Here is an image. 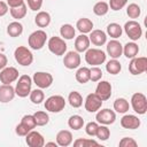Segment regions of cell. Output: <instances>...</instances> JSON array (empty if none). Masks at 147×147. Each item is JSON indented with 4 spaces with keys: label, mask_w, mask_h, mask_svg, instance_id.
Listing matches in <instances>:
<instances>
[{
    "label": "cell",
    "mask_w": 147,
    "mask_h": 147,
    "mask_svg": "<svg viewBox=\"0 0 147 147\" xmlns=\"http://www.w3.org/2000/svg\"><path fill=\"white\" fill-rule=\"evenodd\" d=\"M106 53L99 48H88L85 53V61L93 67L100 65L106 61Z\"/></svg>",
    "instance_id": "6da1fadb"
},
{
    "label": "cell",
    "mask_w": 147,
    "mask_h": 147,
    "mask_svg": "<svg viewBox=\"0 0 147 147\" xmlns=\"http://www.w3.org/2000/svg\"><path fill=\"white\" fill-rule=\"evenodd\" d=\"M14 56L16 62L23 67H29L33 62V54L25 46H18L14 52Z\"/></svg>",
    "instance_id": "7a4b0ae2"
},
{
    "label": "cell",
    "mask_w": 147,
    "mask_h": 147,
    "mask_svg": "<svg viewBox=\"0 0 147 147\" xmlns=\"http://www.w3.org/2000/svg\"><path fill=\"white\" fill-rule=\"evenodd\" d=\"M31 85H32V79L29 75L20 76L17 84H16V87H15V94L18 95L20 98L28 96L31 92Z\"/></svg>",
    "instance_id": "3957f363"
},
{
    "label": "cell",
    "mask_w": 147,
    "mask_h": 147,
    "mask_svg": "<svg viewBox=\"0 0 147 147\" xmlns=\"http://www.w3.org/2000/svg\"><path fill=\"white\" fill-rule=\"evenodd\" d=\"M65 107V100L62 95H52L45 101V109L51 113H60Z\"/></svg>",
    "instance_id": "277c9868"
},
{
    "label": "cell",
    "mask_w": 147,
    "mask_h": 147,
    "mask_svg": "<svg viewBox=\"0 0 147 147\" xmlns=\"http://www.w3.org/2000/svg\"><path fill=\"white\" fill-rule=\"evenodd\" d=\"M46 39H47V34L44 30H37L34 32H32L30 36H29V39H28V42H29V46L32 48V49H41L44 46H45V42H46Z\"/></svg>",
    "instance_id": "5b68a950"
},
{
    "label": "cell",
    "mask_w": 147,
    "mask_h": 147,
    "mask_svg": "<svg viewBox=\"0 0 147 147\" xmlns=\"http://www.w3.org/2000/svg\"><path fill=\"white\" fill-rule=\"evenodd\" d=\"M131 106L133 108V110L139 114V115H144L147 111V99L142 93H134L131 96Z\"/></svg>",
    "instance_id": "8992f818"
},
{
    "label": "cell",
    "mask_w": 147,
    "mask_h": 147,
    "mask_svg": "<svg viewBox=\"0 0 147 147\" xmlns=\"http://www.w3.org/2000/svg\"><path fill=\"white\" fill-rule=\"evenodd\" d=\"M124 31H125L126 36L132 41H136V40L140 39V37L142 34V28H141V25L137 21H134V20H131V21H129V22L125 23Z\"/></svg>",
    "instance_id": "52a82bcc"
},
{
    "label": "cell",
    "mask_w": 147,
    "mask_h": 147,
    "mask_svg": "<svg viewBox=\"0 0 147 147\" xmlns=\"http://www.w3.org/2000/svg\"><path fill=\"white\" fill-rule=\"evenodd\" d=\"M47 45H48V49L57 56L63 55L67 52V44H65L63 38H60V37H56V36L51 37Z\"/></svg>",
    "instance_id": "ba28073f"
},
{
    "label": "cell",
    "mask_w": 147,
    "mask_h": 147,
    "mask_svg": "<svg viewBox=\"0 0 147 147\" xmlns=\"http://www.w3.org/2000/svg\"><path fill=\"white\" fill-rule=\"evenodd\" d=\"M147 70V57L140 56V57H133L131 59V62L129 63V71L132 75H140L144 74Z\"/></svg>",
    "instance_id": "9c48e42d"
},
{
    "label": "cell",
    "mask_w": 147,
    "mask_h": 147,
    "mask_svg": "<svg viewBox=\"0 0 147 147\" xmlns=\"http://www.w3.org/2000/svg\"><path fill=\"white\" fill-rule=\"evenodd\" d=\"M32 80L39 88H47L53 84V76L49 72L38 71L33 75Z\"/></svg>",
    "instance_id": "30bf717a"
},
{
    "label": "cell",
    "mask_w": 147,
    "mask_h": 147,
    "mask_svg": "<svg viewBox=\"0 0 147 147\" xmlns=\"http://www.w3.org/2000/svg\"><path fill=\"white\" fill-rule=\"evenodd\" d=\"M95 119L96 122H99L100 124H103V125H109V124H113L116 119V114L114 110H110L108 108H105V109H99L98 113H96V116H95Z\"/></svg>",
    "instance_id": "8fae6325"
},
{
    "label": "cell",
    "mask_w": 147,
    "mask_h": 147,
    "mask_svg": "<svg viewBox=\"0 0 147 147\" xmlns=\"http://www.w3.org/2000/svg\"><path fill=\"white\" fill-rule=\"evenodd\" d=\"M18 78V70L14 67H6L0 71V80L2 84H11Z\"/></svg>",
    "instance_id": "7c38bea8"
},
{
    "label": "cell",
    "mask_w": 147,
    "mask_h": 147,
    "mask_svg": "<svg viewBox=\"0 0 147 147\" xmlns=\"http://www.w3.org/2000/svg\"><path fill=\"white\" fill-rule=\"evenodd\" d=\"M102 106V100L95 94V93H91L86 96L85 99V109L88 113H95L99 109H101Z\"/></svg>",
    "instance_id": "4fadbf2b"
},
{
    "label": "cell",
    "mask_w": 147,
    "mask_h": 147,
    "mask_svg": "<svg viewBox=\"0 0 147 147\" xmlns=\"http://www.w3.org/2000/svg\"><path fill=\"white\" fill-rule=\"evenodd\" d=\"M95 94L102 100L106 101L111 96V84L107 80H101L98 83L95 88Z\"/></svg>",
    "instance_id": "5bb4252c"
},
{
    "label": "cell",
    "mask_w": 147,
    "mask_h": 147,
    "mask_svg": "<svg viewBox=\"0 0 147 147\" xmlns=\"http://www.w3.org/2000/svg\"><path fill=\"white\" fill-rule=\"evenodd\" d=\"M25 137H26L25 138L26 145L30 146V147H42V146H45V139H44L42 134L37 132V131L31 130Z\"/></svg>",
    "instance_id": "9a60e30c"
},
{
    "label": "cell",
    "mask_w": 147,
    "mask_h": 147,
    "mask_svg": "<svg viewBox=\"0 0 147 147\" xmlns=\"http://www.w3.org/2000/svg\"><path fill=\"white\" fill-rule=\"evenodd\" d=\"M63 64L65 68L68 69H76L79 67L80 64V55L78 52H68L65 55H64V59H63Z\"/></svg>",
    "instance_id": "2e32d148"
},
{
    "label": "cell",
    "mask_w": 147,
    "mask_h": 147,
    "mask_svg": "<svg viewBox=\"0 0 147 147\" xmlns=\"http://www.w3.org/2000/svg\"><path fill=\"white\" fill-rule=\"evenodd\" d=\"M107 53L111 59H118L123 54L122 44L116 39L110 40L109 42H107Z\"/></svg>",
    "instance_id": "e0dca14e"
},
{
    "label": "cell",
    "mask_w": 147,
    "mask_h": 147,
    "mask_svg": "<svg viewBox=\"0 0 147 147\" xmlns=\"http://www.w3.org/2000/svg\"><path fill=\"white\" fill-rule=\"evenodd\" d=\"M15 96V88L10 84H2L0 86V102L7 103Z\"/></svg>",
    "instance_id": "ac0fdd59"
},
{
    "label": "cell",
    "mask_w": 147,
    "mask_h": 147,
    "mask_svg": "<svg viewBox=\"0 0 147 147\" xmlns=\"http://www.w3.org/2000/svg\"><path fill=\"white\" fill-rule=\"evenodd\" d=\"M141 122L140 119L134 116V115H124L121 118V125L124 129H129V130H136L140 126Z\"/></svg>",
    "instance_id": "d6986e66"
},
{
    "label": "cell",
    "mask_w": 147,
    "mask_h": 147,
    "mask_svg": "<svg viewBox=\"0 0 147 147\" xmlns=\"http://www.w3.org/2000/svg\"><path fill=\"white\" fill-rule=\"evenodd\" d=\"M90 41L95 46H102L107 42V34L102 30H92L88 36Z\"/></svg>",
    "instance_id": "ffe728a7"
},
{
    "label": "cell",
    "mask_w": 147,
    "mask_h": 147,
    "mask_svg": "<svg viewBox=\"0 0 147 147\" xmlns=\"http://www.w3.org/2000/svg\"><path fill=\"white\" fill-rule=\"evenodd\" d=\"M72 142V133L68 130H61L56 134V144L61 147H67Z\"/></svg>",
    "instance_id": "44dd1931"
},
{
    "label": "cell",
    "mask_w": 147,
    "mask_h": 147,
    "mask_svg": "<svg viewBox=\"0 0 147 147\" xmlns=\"http://www.w3.org/2000/svg\"><path fill=\"white\" fill-rule=\"evenodd\" d=\"M90 39L86 34L82 33L80 36H78L75 40V48H76V52L78 53H83V52H86L88 48H90Z\"/></svg>",
    "instance_id": "7402d4cb"
},
{
    "label": "cell",
    "mask_w": 147,
    "mask_h": 147,
    "mask_svg": "<svg viewBox=\"0 0 147 147\" xmlns=\"http://www.w3.org/2000/svg\"><path fill=\"white\" fill-rule=\"evenodd\" d=\"M76 28L77 30L80 32V33H88L92 31L93 29V22L90 20V18H86V17H82L77 21L76 23Z\"/></svg>",
    "instance_id": "603a6c76"
},
{
    "label": "cell",
    "mask_w": 147,
    "mask_h": 147,
    "mask_svg": "<svg viewBox=\"0 0 147 147\" xmlns=\"http://www.w3.org/2000/svg\"><path fill=\"white\" fill-rule=\"evenodd\" d=\"M34 23L39 28H46L51 23V15L47 11H39L34 17Z\"/></svg>",
    "instance_id": "cb8c5ba5"
},
{
    "label": "cell",
    "mask_w": 147,
    "mask_h": 147,
    "mask_svg": "<svg viewBox=\"0 0 147 147\" xmlns=\"http://www.w3.org/2000/svg\"><path fill=\"white\" fill-rule=\"evenodd\" d=\"M123 53L127 59H133L139 53V46L133 41L127 42L125 44V46H123Z\"/></svg>",
    "instance_id": "d4e9b609"
},
{
    "label": "cell",
    "mask_w": 147,
    "mask_h": 147,
    "mask_svg": "<svg viewBox=\"0 0 147 147\" xmlns=\"http://www.w3.org/2000/svg\"><path fill=\"white\" fill-rule=\"evenodd\" d=\"M22 32H23V25L17 21L9 23L8 26H7V33L13 38L21 36Z\"/></svg>",
    "instance_id": "484cf974"
},
{
    "label": "cell",
    "mask_w": 147,
    "mask_h": 147,
    "mask_svg": "<svg viewBox=\"0 0 147 147\" xmlns=\"http://www.w3.org/2000/svg\"><path fill=\"white\" fill-rule=\"evenodd\" d=\"M60 33H61V37L63 39L70 40V39H74L76 30L71 24H63L61 26V29H60Z\"/></svg>",
    "instance_id": "4316f807"
},
{
    "label": "cell",
    "mask_w": 147,
    "mask_h": 147,
    "mask_svg": "<svg viewBox=\"0 0 147 147\" xmlns=\"http://www.w3.org/2000/svg\"><path fill=\"white\" fill-rule=\"evenodd\" d=\"M129 108H130L129 101H127L126 99H124V98H118V99H116L115 102H114V109H115L117 113H119V114L126 113V111L129 110Z\"/></svg>",
    "instance_id": "83f0119b"
},
{
    "label": "cell",
    "mask_w": 147,
    "mask_h": 147,
    "mask_svg": "<svg viewBox=\"0 0 147 147\" xmlns=\"http://www.w3.org/2000/svg\"><path fill=\"white\" fill-rule=\"evenodd\" d=\"M106 70H107L110 75H117V74L121 72L122 65H121V63H119V61H118L117 59H113V60H110V61L107 62V64H106Z\"/></svg>",
    "instance_id": "f1b7e54d"
},
{
    "label": "cell",
    "mask_w": 147,
    "mask_h": 147,
    "mask_svg": "<svg viewBox=\"0 0 147 147\" xmlns=\"http://www.w3.org/2000/svg\"><path fill=\"white\" fill-rule=\"evenodd\" d=\"M76 80L80 84H85L90 80V69L87 67H82L76 72Z\"/></svg>",
    "instance_id": "f546056e"
},
{
    "label": "cell",
    "mask_w": 147,
    "mask_h": 147,
    "mask_svg": "<svg viewBox=\"0 0 147 147\" xmlns=\"http://www.w3.org/2000/svg\"><path fill=\"white\" fill-rule=\"evenodd\" d=\"M68 101L70 103L71 107L74 108H79L82 105H83V96L80 95V93L76 92V91H72L69 93V96H68Z\"/></svg>",
    "instance_id": "4dcf8cb0"
},
{
    "label": "cell",
    "mask_w": 147,
    "mask_h": 147,
    "mask_svg": "<svg viewBox=\"0 0 147 147\" xmlns=\"http://www.w3.org/2000/svg\"><path fill=\"white\" fill-rule=\"evenodd\" d=\"M68 125L72 130H80L84 126V119L79 115H72L68 119Z\"/></svg>",
    "instance_id": "1f68e13d"
},
{
    "label": "cell",
    "mask_w": 147,
    "mask_h": 147,
    "mask_svg": "<svg viewBox=\"0 0 147 147\" xmlns=\"http://www.w3.org/2000/svg\"><path fill=\"white\" fill-rule=\"evenodd\" d=\"M107 33H108L111 38L116 39V38H119V37L122 36L123 29H122V26H121L119 24H117V23H110V24H108V26H107Z\"/></svg>",
    "instance_id": "d6a6232c"
},
{
    "label": "cell",
    "mask_w": 147,
    "mask_h": 147,
    "mask_svg": "<svg viewBox=\"0 0 147 147\" xmlns=\"http://www.w3.org/2000/svg\"><path fill=\"white\" fill-rule=\"evenodd\" d=\"M10 15L15 20H21L26 15V6L25 3H22L21 6L10 8Z\"/></svg>",
    "instance_id": "836d02e7"
},
{
    "label": "cell",
    "mask_w": 147,
    "mask_h": 147,
    "mask_svg": "<svg viewBox=\"0 0 147 147\" xmlns=\"http://www.w3.org/2000/svg\"><path fill=\"white\" fill-rule=\"evenodd\" d=\"M29 95H30L31 102L34 103V105H40L44 101V99H45V94L41 91V88H36V90L31 91Z\"/></svg>",
    "instance_id": "e575fe53"
},
{
    "label": "cell",
    "mask_w": 147,
    "mask_h": 147,
    "mask_svg": "<svg viewBox=\"0 0 147 147\" xmlns=\"http://www.w3.org/2000/svg\"><path fill=\"white\" fill-rule=\"evenodd\" d=\"M33 117L36 119V124L38 126H44L49 122V116L46 111H36L33 114Z\"/></svg>",
    "instance_id": "d590c367"
},
{
    "label": "cell",
    "mask_w": 147,
    "mask_h": 147,
    "mask_svg": "<svg viewBox=\"0 0 147 147\" xmlns=\"http://www.w3.org/2000/svg\"><path fill=\"white\" fill-rule=\"evenodd\" d=\"M108 10H109V6H108V3L105 2V1H99V2H96V3L93 6V13H94L95 15H98V16H103V15H106V14L108 13Z\"/></svg>",
    "instance_id": "8d00e7d4"
},
{
    "label": "cell",
    "mask_w": 147,
    "mask_h": 147,
    "mask_svg": "<svg viewBox=\"0 0 147 147\" xmlns=\"http://www.w3.org/2000/svg\"><path fill=\"white\" fill-rule=\"evenodd\" d=\"M95 136H96V138L99 140L105 141V140H107L110 137V130L107 127V125H103V124L102 125H99Z\"/></svg>",
    "instance_id": "74e56055"
},
{
    "label": "cell",
    "mask_w": 147,
    "mask_h": 147,
    "mask_svg": "<svg viewBox=\"0 0 147 147\" xmlns=\"http://www.w3.org/2000/svg\"><path fill=\"white\" fill-rule=\"evenodd\" d=\"M126 14L130 18H138L141 14V9L137 3H130L126 8Z\"/></svg>",
    "instance_id": "f35d334b"
},
{
    "label": "cell",
    "mask_w": 147,
    "mask_h": 147,
    "mask_svg": "<svg viewBox=\"0 0 147 147\" xmlns=\"http://www.w3.org/2000/svg\"><path fill=\"white\" fill-rule=\"evenodd\" d=\"M75 147H91V146H99V142L93 139H83L79 138L74 141Z\"/></svg>",
    "instance_id": "ab89813d"
},
{
    "label": "cell",
    "mask_w": 147,
    "mask_h": 147,
    "mask_svg": "<svg viewBox=\"0 0 147 147\" xmlns=\"http://www.w3.org/2000/svg\"><path fill=\"white\" fill-rule=\"evenodd\" d=\"M102 77V70L96 65L90 69V80L92 82H99Z\"/></svg>",
    "instance_id": "60d3db41"
},
{
    "label": "cell",
    "mask_w": 147,
    "mask_h": 147,
    "mask_svg": "<svg viewBox=\"0 0 147 147\" xmlns=\"http://www.w3.org/2000/svg\"><path fill=\"white\" fill-rule=\"evenodd\" d=\"M127 3V0H110L108 6L111 10H121L125 5Z\"/></svg>",
    "instance_id": "b9f144b4"
},
{
    "label": "cell",
    "mask_w": 147,
    "mask_h": 147,
    "mask_svg": "<svg viewBox=\"0 0 147 147\" xmlns=\"http://www.w3.org/2000/svg\"><path fill=\"white\" fill-rule=\"evenodd\" d=\"M23 124H25L29 129H31V130H33L36 126H37V124H36V119H34V117H33V115H24L23 117H22V121H21Z\"/></svg>",
    "instance_id": "7bdbcfd3"
},
{
    "label": "cell",
    "mask_w": 147,
    "mask_h": 147,
    "mask_svg": "<svg viewBox=\"0 0 147 147\" xmlns=\"http://www.w3.org/2000/svg\"><path fill=\"white\" fill-rule=\"evenodd\" d=\"M30 131H31V129H29V127H28L25 124H23L22 122H21L20 124H17L16 127H15L16 134H18V136H21V137H25Z\"/></svg>",
    "instance_id": "ee69618b"
},
{
    "label": "cell",
    "mask_w": 147,
    "mask_h": 147,
    "mask_svg": "<svg viewBox=\"0 0 147 147\" xmlns=\"http://www.w3.org/2000/svg\"><path fill=\"white\" fill-rule=\"evenodd\" d=\"M98 126H99V125H98L96 122H90V123H87L86 126H85V132H86V134H88V136H91V137H94L95 133H96Z\"/></svg>",
    "instance_id": "f6af8a7d"
},
{
    "label": "cell",
    "mask_w": 147,
    "mask_h": 147,
    "mask_svg": "<svg viewBox=\"0 0 147 147\" xmlns=\"http://www.w3.org/2000/svg\"><path fill=\"white\" fill-rule=\"evenodd\" d=\"M137 141L133 138H129V137H124L119 140V146L121 147H137Z\"/></svg>",
    "instance_id": "bcb514c9"
},
{
    "label": "cell",
    "mask_w": 147,
    "mask_h": 147,
    "mask_svg": "<svg viewBox=\"0 0 147 147\" xmlns=\"http://www.w3.org/2000/svg\"><path fill=\"white\" fill-rule=\"evenodd\" d=\"M28 1V6L31 10H39L42 6V0H26Z\"/></svg>",
    "instance_id": "7dc6e473"
},
{
    "label": "cell",
    "mask_w": 147,
    "mask_h": 147,
    "mask_svg": "<svg viewBox=\"0 0 147 147\" xmlns=\"http://www.w3.org/2000/svg\"><path fill=\"white\" fill-rule=\"evenodd\" d=\"M8 13V5L3 1H0V17L5 16Z\"/></svg>",
    "instance_id": "c3c4849f"
},
{
    "label": "cell",
    "mask_w": 147,
    "mask_h": 147,
    "mask_svg": "<svg viewBox=\"0 0 147 147\" xmlns=\"http://www.w3.org/2000/svg\"><path fill=\"white\" fill-rule=\"evenodd\" d=\"M22 3H24V0H7V5H8L10 8L21 6Z\"/></svg>",
    "instance_id": "681fc988"
},
{
    "label": "cell",
    "mask_w": 147,
    "mask_h": 147,
    "mask_svg": "<svg viewBox=\"0 0 147 147\" xmlns=\"http://www.w3.org/2000/svg\"><path fill=\"white\" fill-rule=\"evenodd\" d=\"M7 62H8L7 56H6L5 54L0 53V70H2L3 68H6V67H7Z\"/></svg>",
    "instance_id": "f907efd6"
},
{
    "label": "cell",
    "mask_w": 147,
    "mask_h": 147,
    "mask_svg": "<svg viewBox=\"0 0 147 147\" xmlns=\"http://www.w3.org/2000/svg\"><path fill=\"white\" fill-rule=\"evenodd\" d=\"M45 145H46V146H55V147L57 146V144H56V142H46Z\"/></svg>",
    "instance_id": "816d5d0a"
}]
</instances>
